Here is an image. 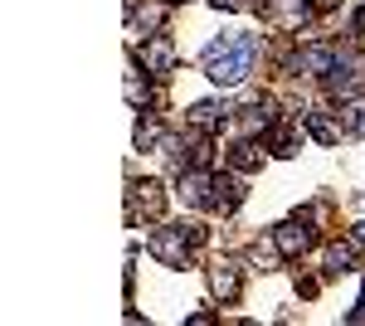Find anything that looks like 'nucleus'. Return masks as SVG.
<instances>
[{
    "instance_id": "obj_1",
    "label": "nucleus",
    "mask_w": 365,
    "mask_h": 326,
    "mask_svg": "<svg viewBox=\"0 0 365 326\" xmlns=\"http://www.w3.org/2000/svg\"><path fill=\"white\" fill-rule=\"evenodd\" d=\"M258 54H263V39L249 34V29H234V34L215 39L205 49V73H210V83H220V88H234V83H244L253 73Z\"/></svg>"
},
{
    "instance_id": "obj_2",
    "label": "nucleus",
    "mask_w": 365,
    "mask_h": 326,
    "mask_svg": "<svg viewBox=\"0 0 365 326\" xmlns=\"http://www.w3.org/2000/svg\"><path fill=\"white\" fill-rule=\"evenodd\" d=\"M327 88L336 93L341 103L346 98H361V88H365V73H361V63H356V49L346 44L336 54V63H331V73H327Z\"/></svg>"
},
{
    "instance_id": "obj_3",
    "label": "nucleus",
    "mask_w": 365,
    "mask_h": 326,
    "mask_svg": "<svg viewBox=\"0 0 365 326\" xmlns=\"http://www.w3.org/2000/svg\"><path fill=\"white\" fill-rule=\"evenodd\" d=\"M146 248H151V258H156L161 268H185V258H190V239L180 234V224H175V229H151Z\"/></svg>"
},
{
    "instance_id": "obj_4",
    "label": "nucleus",
    "mask_w": 365,
    "mask_h": 326,
    "mask_svg": "<svg viewBox=\"0 0 365 326\" xmlns=\"http://www.w3.org/2000/svg\"><path fill=\"white\" fill-rule=\"evenodd\" d=\"M263 15H268V20H273L278 29H287V34H297L302 25H312L317 5H312V0H268V5H263Z\"/></svg>"
},
{
    "instance_id": "obj_5",
    "label": "nucleus",
    "mask_w": 365,
    "mask_h": 326,
    "mask_svg": "<svg viewBox=\"0 0 365 326\" xmlns=\"http://www.w3.org/2000/svg\"><path fill=\"white\" fill-rule=\"evenodd\" d=\"M137 63L151 78H166L170 68H175V44H170L166 34H146V44L137 49Z\"/></svg>"
},
{
    "instance_id": "obj_6",
    "label": "nucleus",
    "mask_w": 365,
    "mask_h": 326,
    "mask_svg": "<svg viewBox=\"0 0 365 326\" xmlns=\"http://www.w3.org/2000/svg\"><path fill=\"white\" fill-rule=\"evenodd\" d=\"M273 244H278L282 258H302L312 248V229H307V215L297 219H282V224H273Z\"/></svg>"
},
{
    "instance_id": "obj_7",
    "label": "nucleus",
    "mask_w": 365,
    "mask_h": 326,
    "mask_svg": "<svg viewBox=\"0 0 365 326\" xmlns=\"http://www.w3.org/2000/svg\"><path fill=\"white\" fill-rule=\"evenodd\" d=\"M161 210H166V190H161V180H137V185L127 190V219H132V224H137L141 215L156 219Z\"/></svg>"
},
{
    "instance_id": "obj_8",
    "label": "nucleus",
    "mask_w": 365,
    "mask_h": 326,
    "mask_svg": "<svg viewBox=\"0 0 365 326\" xmlns=\"http://www.w3.org/2000/svg\"><path fill=\"white\" fill-rule=\"evenodd\" d=\"M336 44H307L297 58H287V73H307V78H327L331 63H336Z\"/></svg>"
},
{
    "instance_id": "obj_9",
    "label": "nucleus",
    "mask_w": 365,
    "mask_h": 326,
    "mask_svg": "<svg viewBox=\"0 0 365 326\" xmlns=\"http://www.w3.org/2000/svg\"><path fill=\"white\" fill-rule=\"evenodd\" d=\"M210 287H215V297L225 302H239V292H244V268L234 263V258H220L215 268H210Z\"/></svg>"
},
{
    "instance_id": "obj_10",
    "label": "nucleus",
    "mask_w": 365,
    "mask_h": 326,
    "mask_svg": "<svg viewBox=\"0 0 365 326\" xmlns=\"http://www.w3.org/2000/svg\"><path fill=\"white\" fill-rule=\"evenodd\" d=\"M239 205H244V180H239V175H215L210 210H220V215H234Z\"/></svg>"
},
{
    "instance_id": "obj_11",
    "label": "nucleus",
    "mask_w": 365,
    "mask_h": 326,
    "mask_svg": "<svg viewBox=\"0 0 365 326\" xmlns=\"http://www.w3.org/2000/svg\"><path fill=\"white\" fill-rule=\"evenodd\" d=\"M210 190H215V175H210V170H200V165H190V170H185V175H180V200H185V205H210Z\"/></svg>"
},
{
    "instance_id": "obj_12",
    "label": "nucleus",
    "mask_w": 365,
    "mask_h": 326,
    "mask_svg": "<svg viewBox=\"0 0 365 326\" xmlns=\"http://www.w3.org/2000/svg\"><path fill=\"white\" fill-rule=\"evenodd\" d=\"M302 127H307L312 141H322V146H336L341 141V122H331L322 108H302Z\"/></svg>"
},
{
    "instance_id": "obj_13",
    "label": "nucleus",
    "mask_w": 365,
    "mask_h": 326,
    "mask_svg": "<svg viewBox=\"0 0 365 326\" xmlns=\"http://www.w3.org/2000/svg\"><path fill=\"white\" fill-rule=\"evenodd\" d=\"M225 122H229V108H225V103H210V98H205V103H195V108H190V127H195V132H220Z\"/></svg>"
},
{
    "instance_id": "obj_14",
    "label": "nucleus",
    "mask_w": 365,
    "mask_h": 326,
    "mask_svg": "<svg viewBox=\"0 0 365 326\" xmlns=\"http://www.w3.org/2000/svg\"><path fill=\"white\" fill-rule=\"evenodd\" d=\"M273 122H278V103H273V98H258L253 108H244V132H249V136L268 132Z\"/></svg>"
},
{
    "instance_id": "obj_15",
    "label": "nucleus",
    "mask_w": 365,
    "mask_h": 326,
    "mask_svg": "<svg viewBox=\"0 0 365 326\" xmlns=\"http://www.w3.org/2000/svg\"><path fill=\"white\" fill-rule=\"evenodd\" d=\"M161 20H166V5H127V29L132 34H141V29H161Z\"/></svg>"
},
{
    "instance_id": "obj_16",
    "label": "nucleus",
    "mask_w": 365,
    "mask_h": 326,
    "mask_svg": "<svg viewBox=\"0 0 365 326\" xmlns=\"http://www.w3.org/2000/svg\"><path fill=\"white\" fill-rule=\"evenodd\" d=\"M229 165H234V170H244V175H249V170H258V165H263V151H258V141H253V136L234 141V146H229Z\"/></svg>"
},
{
    "instance_id": "obj_17",
    "label": "nucleus",
    "mask_w": 365,
    "mask_h": 326,
    "mask_svg": "<svg viewBox=\"0 0 365 326\" xmlns=\"http://www.w3.org/2000/svg\"><path fill=\"white\" fill-rule=\"evenodd\" d=\"M336 122H341L346 136H365V98H346L341 112H336Z\"/></svg>"
},
{
    "instance_id": "obj_18",
    "label": "nucleus",
    "mask_w": 365,
    "mask_h": 326,
    "mask_svg": "<svg viewBox=\"0 0 365 326\" xmlns=\"http://www.w3.org/2000/svg\"><path fill=\"white\" fill-rule=\"evenodd\" d=\"M356 239H351V244H331L327 248V272H331V277H336V272H351V263H356Z\"/></svg>"
},
{
    "instance_id": "obj_19",
    "label": "nucleus",
    "mask_w": 365,
    "mask_h": 326,
    "mask_svg": "<svg viewBox=\"0 0 365 326\" xmlns=\"http://www.w3.org/2000/svg\"><path fill=\"white\" fill-rule=\"evenodd\" d=\"M132 141H137V151H151V146H161V122H156V117H141L137 132H132Z\"/></svg>"
},
{
    "instance_id": "obj_20",
    "label": "nucleus",
    "mask_w": 365,
    "mask_h": 326,
    "mask_svg": "<svg viewBox=\"0 0 365 326\" xmlns=\"http://www.w3.org/2000/svg\"><path fill=\"white\" fill-rule=\"evenodd\" d=\"M273 156H297V127L292 122H282L273 132Z\"/></svg>"
},
{
    "instance_id": "obj_21",
    "label": "nucleus",
    "mask_w": 365,
    "mask_h": 326,
    "mask_svg": "<svg viewBox=\"0 0 365 326\" xmlns=\"http://www.w3.org/2000/svg\"><path fill=\"white\" fill-rule=\"evenodd\" d=\"M127 98H132L137 108L146 103V88H141V78H137V73H127Z\"/></svg>"
},
{
    "instance_id": "obj_22",
    "label": "nucleus",
    "mask_w": 365,
    "mask_h": 326,
    "mask_svg": "<svg viewBox=\"0 0 365 326\" xmlns=\"http://www.w3.org/2000/svg\"><path fill=\"white\" fill-rule=\"evenodd\" d=\"M215 10H244V0H210Z\"/></svg>"
},
{
    "instance_id": "obj_23",
    "label": "nucleus",
    "mask_w": 365,
    "mask_h": 326,
    "mask_svg": "<svg viewBox=\"0 0 365 326\" xmlns=\"http://www.w3.org/2000/svg\"><path fill=\"white\" fill-rule=\"evenodd\" d=\"M351 322H365V287H361V302H356V312H351Z\"/></svg>"
},
{
    "instance_id": "obj_24",
    "label": "nucleus",
    "mask_w": 365,
    "mask_h": 326,
    "mask_svg": "<svg viewBox=\"0 0 365 326\" xmlns=\"http://www.w3.org/2000/svg\"><path fill=\"white\" fill-rule=\"evenodd\" d=\"M351 239H356V244L365 248V219H361V224H356V229H351Z\"/></svg>"
},
{
    "instance_id": "obj_25",
    "label": "nucleus",
    "mask_w": 365,
    "mask_h": 326,
    "mask_svg": "<svg viewBox=\"0 0 365 326\" xmlns=\"http://www.w3.org/2000/svg\"><path fill=\"white\" fill-rule=\"evenodd\" d=\"M356 29H361V34H365V5H361V10H356Z\"/></svg>"
},
{
    "instance_id": "obj_26",
    "label": "nucleus",
    "mask_w": 365,
    "mask_h": 326,
    "mask_svg": "<svg viewBox=\"0 0 365 326\" xmlns=\"http://www.w3.org/2000/svg\"><path fill=\"white\" fill-rule=\"evenodd\" d=\"M312 5H317V10H331V5H341V0H312Z\"/></svg>"
},
{
    "instance_id": "obj_27",
    "label": "nucleus",
    "mask_w": 365,
    "mask_h": 326,
    "mask_svg": "<svg viewBox=\"0 0 365 326\" xmlns=\"http://www.w3.org/2000/svg\"><path fill=\"white\" fill-rule=\"evenodd\" d=\"M170 5H180V0H170Z\"/></svg>"
}]
</instances>
